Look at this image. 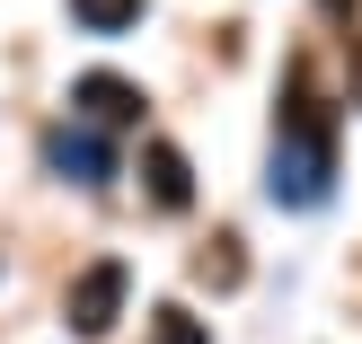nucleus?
<instances>
[{
    "label": "nucleus",
    "instance_id": "f257e3e1",
    "mask_svg": "<svg viewBox=\"0 0 362 344\" xmlns=\"http://www.w3.org/2000/svg\"><path fill=\"white\" fill-rule=\"evenodd\" d=\"M336 186V106L318 97L310 62H292L283 80V115H274V168H265V194L292 212H318Z\"/></svg>",
    "mask_w": 362,
    "mask_h": 344
},
{
    "label": "nucleus",
    "instance_id": "f03ea898",
    "mask_svg": "<svg viewBox=\"0 0 362 344\" xmlns=\"http://www.w3.org/2000/svg\"><path fill=\"white\" fill-rule=\"evenodd\" d=\"M124 283H133V274H124L115 256L80 265V274H71V300H62V318H71V327H80V336H106V327H115V318H124Z\"/></svg>",
    "mask_w": 362,
    "mask_h": 344
},
{
    "label": "nucleus",
    "instance_id": "7ed1b4c3",
    "mask_svg": "<svg viewBox=\"0 0 362 344\" xmlns=\"http://www.w3.org/2000/svg\"><path fill=\"white\" fill-rule=\"evenodd\" d=\"M71 106H80V124H141V88L115 80V71H88V80H71Z\"/></svg>",
    "mask_w": 362,
    "mask_h": 344
},
{
    "label": "nucleus",
    "instance_id": "20e7f679",
    "mask_svg": "<svg viewBox=\"0 0 362 344\" xmlns=\"http://www.w3.org/2000/svg\"><path fill=\"white\" fill-rule=\"evenodd\" d=\"M45 159H53L62 177H80V186H106V177H115V150H106L88 124H62V133L45 141Z\"/></svg>",
    "mask_w": 362,
    "mask_h": 344
},
{
    "label": "nucleus",
    "instance_id": "39448f33",
    "mask_svg": "<svg viewBox=\"0 0 362 344\" xmlns=\"http://www.w3.org/2000/svg\"><path fill=\"white\" fill-rule=\"evenodd\" d=\"M141 168H151V203H159V212H186V203H194V168H186L177 141H151Z\"/></svg>",
    "mask_w": 362,
    "mask_h": 344
},
{
    "label": "nucleus",
    "instance_id": "423d86ee",
    "mask_svg": "<svg viewBox=\"0 0 362 344\" xmlns=\"http://www.w3.org/2000/svg\"><path fill=\"white\" fill-rule=\"evenodd\" d=\"M71 18L88 35H124V27H141V0H71Z\"/></svg>",
    "mask_w": 362,
    "mask_h": 344
},
{
    "label": "nucleus",
    "instance_id": "0eeeda50",
    "mask_svg": "<svg viewBox=\"0 0 362 344\" xmlns=\"http://www.w3.org/2000/svg\"><path fill=\"white\" fill-rule=\"evenodd\" d=\"M159 344H204V327H194V309H159Z\"/></svg>",
    "mask_w": 362,
    "mask_h": 344
},
{
    "label": "nucleus",
    "instance_id": "6e6552de",
    "mask_svg": "<svg viewBox=\"0 0 362 344\" xmlns=\"http://www.w3.org/2000/svg\"><path fill=\"white\" fill-rule=\"evenodd\" d=\"M354 71H362V35H354Z\"/></svg>",
    "mask_w": 362,
    "mask_h": 344
}]
</instances>
